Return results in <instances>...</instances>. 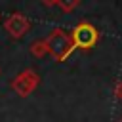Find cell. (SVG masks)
I'll return each instance as SVG.
<instances>
[{
    "mask_svg": "<svg viewBox=\"0 0 122 122\" xmlns=\"http://www.w3.org/2000/svg\"><path fill=\"white\" fill-rule=\"evenodd\" d=\"M118 122H122V116H120V118H118Z\"/></svg>",
    "mask_w": 122,
    "mask_h": 122,
    "instance_id": "9",
    "label": "cell"
},
{
    "mask_svg": "<svg viewBox=\"0 0 122 122\" xmlns=\"http://www.w3.org/2000/svg\"><path fill=\"white\" fill-rule=\"evenodd\" d=\"M44 2H46L48 6H51V4H53V2H57V0H44Z\"/></svg>",
    "mask_w": 122,
    "mask_h": 122,
    "instance_id": "8",
    "label": "cell"
},
{
    "mask_svg": "<svg viewBox=\"0 0 122 122\" xmlns=\"http://www.w3.org/2000/svg\"><path fill=\"white\" fill-rule=\"evenodd\" d=\"M36 84H38V76L32 72V71H25V72H21L13 82H11V88L19 93V95H29L34 88H36Z\"/></svg>",
    "mask_w": 122,
    "mask_h": 122,
    "instance_id": "3",
    "label": "cell"
},
{
    "mask_svg": "<svg viewBox=\"0 0 122 122\" xmlns=\"http://www.w3.org/2000/svg\"><path fill=\"white\" fill-rule=\"evenodd\" d=\"M48 44H50V50L55 53V57L57 59H63L65 55H69L71 51H72V48H74V44H72V40L63 32V30H53L51 34H50V38H48Z\"/></svg>",
    "mask_w": 122,
    "mask_h": 122,
    "instance_id": "1",
    "label": "cell"
},
{
    "mask_svg": "<svg viewBox=\"0 0 122 122\" xmlns=\"http://www.w3.org/2000/svg\"><path fill=\"white\" fill-rule=\"evenodd\" d=\"M97 42V30L88 25V23H80L74 32H72V44L78 48H92Z\"/></svg>",
    "mask_w": 122,
    "mask_h": 122,
    "instance_id": "2",
    "label": "cell"
},
{
    "mask_svg": "<svg viewBox=\"0 0 122 122\" xmlns=\"http://www.w3.org/2000/svg\"><path fill=\"white\" fill-rule=\"evenodd\" d=\"M59 4H61V8L63 10H72L76 4H78V0H57Z\"/></svg>",
    "mask_w": 122,
    "mask_h": 122,
    "instance_id": "6",
    "label": "cell"
},
{
    "mask_svg": "<svg viewBox=\"0 0 122 122\" xmlns=\"http://www.w3.org/2000/svg\"><path fill=\"white\" fill-rule=\"evenodd\" d=\"M6 29L13 34V36H21L27 29H29V23H27V19H23L21 15H13V17H10L8 21H6Z\"/></svg>",
    "mask_w": 122,
    "mask_h": 122,
    "instance_id": "4",
    "label": "cell"
},
{
    "mask_svg": "<svg viewBox=\"0 0 122 122\" xmlns=\"http://www.w3.org/2000/svg\"><path fill=\"white\" fill-rule=\"evenodd\" d=\"M48 50H50V44H48V42H34L32 48H30V51H32L36 57H42Z\"/></svg>",
    "mask_w": 122,
    "mask_h": 122,
    "instance_id": "5",
    "label": "cell"
},
{
    "mask_svg": "<svg viewBox=\"0 0 122 122\" xmlns=\"http://www.w3.org/2000/svg\"><path fill=\"white\" fill-rule=\"evenodd\" d=\"M114 95H116L118 99H122V82L116 84V88H114Z\"/></svg>",
    "mask_w": 122,
    "mask_h": 122,
    "instance_id": "7",
    "label": "cell"
}]
</instances>
